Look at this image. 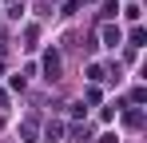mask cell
Returning a JSON list of instances; mask_svg holds the SVG:
<instances>
[{"label": "cell", "instance_id": "1", "mask_svg": "<svg viewBox=\"0 0 147 143\" xmlns=\"http://www.w3.org/2000/svg\"><path fill=\"white\" fill-rule=\"evenodd\" d=\"M44 72H48V80H56L60 76V56H48L44 60Z\"/></svg>", "mask_w": 147, "mask_h": 143}]
</instances>
